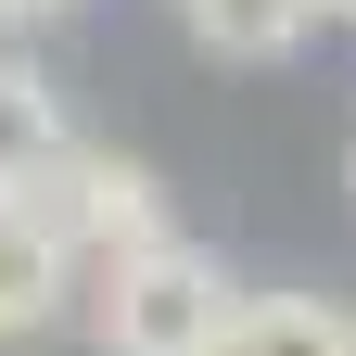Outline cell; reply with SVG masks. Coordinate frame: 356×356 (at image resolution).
<instances>
[{"instance_id": "2", "label": "cell", "mask_w": 356, "mask_h": 356, "mask_svg": "<svg viewBox=\"0 0 356 356\" xmlns=\"http://www.w3.org/2000/svg\"><path fill=\"white\" fill-rule=\"evenodd\" d=\"M13 204H26L64 254H127V242H165V191H153V165L89 153V140H64L38 178H13Z\"/></svg>"}, {"instance_id": "5", "label": "cell", "mask_w": 356, "mask_h": 356, "mask_svg": "<svg viewBox=\"0 0 356 356\" xmlns=\"http://www.w3.org/2000/svg\"><path fill=\"white\" fill-rule=\"evenodd\" d=\"M178 13H191V38L216 64H293L305 26H318V0H178Z\"/></svg>"}, {"instance_id": "7", "label": "cell", "mask_w": 356, "mask_h": 356, "mask_svg": "<svg viewBox=\"0 0 356 356\" xmlns=\"http://www.w3.org/2000/svg\"><path fill=\"white\" fill-rule=\"evenodd\" d=\"M51 13H76V0H0V26H51Z\"/></svg>"}, {"instance_id": "1", "label": "cell", "mask_w": 356, "mask_h": 356, "mask_svg": "<svg viewBox=\"0 0 356 356\" xmlns=\"http://www.w3.org/2000/svg\"><path fill=\"white\" fill-rule=\"evenodd\" d=\"M229 280H216V254L191 242H127L102 254V293H89V331H102V356H216V331H229Z\"/></svg>"}, {"instance_id": "3", "label": "cell", "mask_w": 356, "mask_h": 356, "mask_svg": "<svg viewBox=\"0 0 356 356\" xmlns=\"http://www.w3.org/2000/svg\"><path fill=\"white\" fill-rule=\"evenodd\" d=\"M64 293H76V254L38 229V216L0 191V343H26V331H51L64 318Z\"/></svg>"}, {"instance_id": "4", "label": "cell", "mask_w": 356, "mask_h": 356, "mask_svg": "<svg viewBox=\"0 0 356 356\" xmlns=\"http://www.w3.org/2000/svg\"><path fill=\"white\" fill-rule=\"evenodd\" d=\"M216 356H356V318L318 305V293H242Z\"/></svg>"}, {"instance_id": "9", "label": "cell", "mask_w": 356, "mask_h": 356, "mask_svg": "<svg viewBox=\"0 0 356 356\" xmlns=\"http://www.w3.org/2000/svg\"><path fill=\"white\" fill-rule=\"evenodd\" d=\"M343 178H356V165H343Z\"/></svg>"}, {"instance_id": "6", "label": "cell", "mask_w": 356, "mask_h": 356, "mask_svg": "<svg viewBox=\"0 0 356 356\" xmlns=\"http://www.w3.org/2000/svg\"><path fill=\"white\" fill-rule=\"evenodd\" d=\"M51 153H64V102H51V76L0 51V191H13V178H38Z\"/></svg>"}, {"instance_id": "8", "label": "cell", "mask_w": 356, "mask_h": 356, "mask_svg": "<svg viewBox=\"0 0 356 356\" xmlns=\"http://www.w3.org/2000/svg\"><path fill=\"white\" fill-rule=\"evenodd\" d=\"M318 26H356V0H318Z\"/></svg>"}]
</instances>
